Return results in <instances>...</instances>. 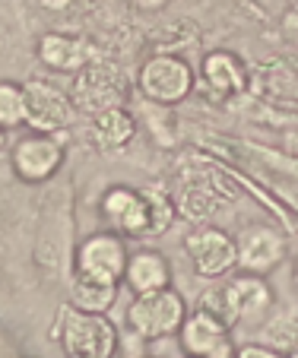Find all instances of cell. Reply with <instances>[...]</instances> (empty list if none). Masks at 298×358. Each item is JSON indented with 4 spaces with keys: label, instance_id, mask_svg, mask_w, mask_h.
<instances>
[{
    "label": "cell",
    "instance_id": "obj_16",
    "mask_svg": "<svg viewBox=\"0 0 298 358\" xmlns=\"http://www.w3.org/2000/svg\"><path fill=\"white\" fill-rule=\"evenodd\" d=\"M89 121H92L89 134H92V143L99 149H124L136 136V121L124 105L99 111V115L89 117Z\"/></svg>",
    "mask_w": 298,
    "mask_h": 358
},
{
    "label": "cell",
    "instance_id": "obj_1",
    "mask_svg": "<svg viewBox=\"0 0 298 358\" xmlns=\"http://www.w3.org/2000/svg\"><path fill=\"white\" fill-rule=\"evenodd\" d=\"M51 339L61 343L64 358H115L118 352V327L108 314L80 311L70 301L51 324Z\"/></svg>",
    "mask_w": 298,
    "mask_h": 358
},
{
    "label": "cell",
    "instance_id": "obj_8",
    "mask_svg": "<svg viewBox=\"0 0 298 358\" xmlns=\"http://www.w3.org/2000/svg\"><path fill=\"white\" fill-rule=\"evenodd\" d=\"M10 162H13V175L20 181L41 184L48 178H55V171L64 165V143L57 134L32 130L22 140H16L13 152H10Z\"/></svg>",
    "mask_w": 298,
    "mask_h": 358
},
{
    "label": "cell",
    "instance_id": "obj_2",
    "mask_svg": "<svg viewBox=\"0 0 298 358\" xmlns=\"http://www.w3.org/2000/svg\"><path fill=\"white\" fill-rule=\"evenodd\" d=\"M184 317H187V304L184 295L171 285L152 292H140L134 295L127 308V324L140 339H165L175 336L181 330Z\"/></svg>",
    "mask_w": 298,
    "mask_h": 358
},
{
    "label": "cell",
    "instance_id": "obj_11",
    "mask_svg": "<svg viewBox=\"0 0 298 358\" xmlns=\"http://www.w3.org/2000/svg\"><path fill=\"white\" fill-rule=\"evenodd\" d=\"M102 219L111 231L124 238H146V203L140 187L115 184L102 196Z\"/></svg>",
    "mask_w": 298,
    "mask_h": 358
},
{
    "label": "cell",
    "instance_id": "obj_4",
    "mask_svg": "<svg viewBox=\"0 0 298 358\" xmlns=\"http://www.w3.org/2000/svg\"><path fill=\"white\" fill-rule=\"evenodd\" d=\"M194 67L178 55H152L136 70V89L156 105H181L194 92Z\"/></svg>",
    "mask_w": 298,
    "mask_h": 358
},
{
    "label": "cell",
    "instance_id": "obj_17",
    "mask_svg": "<svg viewBox=\"0 0 298 358\" xmlns=\"http://www.w3.org/2000/svg\"><path fill=\"white\" fill-rule=\"evenodd\" d=\"M121 282H99V279L73 276L70 282V304L89 314H108L118 301Z\"/></svg>",
    "mask_w": 298,
    "mask_h": 358
},
{
    "label": "cell",
    "instance_id": "obj_25",
    "mask_svg": "<svg viewBox=\"0 0 298 358\" xmlns=\"http://www.w3.org/2000/svg\"><path fill=\"white\" fill-rule=\"evenodd\" d=\"M184 358H190V355H184Z\"/></svg>",
    "mask_w": 298,
    "mask_h": 358
},
{
    "label": "cell",
    "instance_id": "obj_24",
    "mask_svg": "<svg viewBox=\"0 0 298 358\" xmlns=\"http://www.w3.org/2000/svg\"><path fill=\"white\" fill-rule=\"evenodd\" d=\"M292 3H295V10H298V0H292Z\"/></svg>",
    "mask_w": 298,
    "mask_h": 358
},
{
    "label": "cell",
    "instance_id": "obj_6",
    "mask_svg": "<svg viewBox=\"0 0 298 358\" xmlns=\"http://www.w3.org/2000/svg\"><path fill=\"white\" fill-rule=\"evenodd\" d=\"M127 241L118 231H95L76 248V273L73 276L99 279V282H121L127 266Z\"/></svg>",
    "mask_w": 298,
    "mask_h": 358
},
{
    "label": "cell",
    "instance_id": "obj_20",
    "mask_svg": "<svg viewBox=\"0 0 298 358\" xmlns=\"http://www.w3.org/2000/svg\"><path fill=\"white\" fill-rule=\"evenodd\" d=\"M235 358H285V352L270 343H244L235 349Z\"/></svg>",
    "mask_w": 298,
    "mask_h": 358
},
{
    "label": "cell",
    "instance_id": "obj_10",
    "mask_svg": "<svg viewBox=\"0 0 298 358\" xmlns=\"http://www.w3.org/2000/svg\"><path fill=\"white\" fill-rule=\"evenodd\" d=\"M235 248H238L235 266L241 273H254V276H267L285 257V238L270 225L244 229L241 238H235Z\"/></svg>",
    "mask_w": 298,
    "mask_h": 358
},
{
    "label": "cell",
    "instance_id": "obj_12",
    "mask_svg": "<svg viewBox=\"0 0 298 358\" xmlns=\"http://www.w3.org/2000/svg\"><path fill=\"white\" fill-rule=\"evenodd\" d=\"M222 285H225V295H229L232 314H235L238 324L248 317H260V314H267L273 308V292L264 276L238 273V276H232L229 282H222Z\"/></svg>",
    "mask_w": 298,
    "mask_h": 358
},
{
    "label": "cell",
    "instance_id": "obj_21",
    "mask_svg": "<svg viewBox=\"0 0 298 358\" xmlns=\"http://www.w3.org/2000/svg\"><path fill=\"white\" fill-rule=\"evenodd\" d=\"M136 10H162V7H169L171 0H130Z\"/></svg>",
    "mask_w": 298,
    "mask_h": 358
},
{
    "label": "cell",
    "instance_id": "obj_3",
    "mask_svg": "<svg viewBox=\"0 0 298 358\" xmlns=\"http://www.w3.org/2000/svg\"><path fill=\"white\" fill-rule=\"evenodd\" d=\"M127 99V83H124V73L115 67V64H83L73 73V83H70V101H73L76 115L95 117L105 108H118Z\"/></svg>",
    "mask_w": 298,
    "mask_h": 358
},
{
    "label": "cell",
    "instance_id": "obj_5",
    "mask_svg": "<svg viewBox=\"0 0 298 358\" xmlns=\"http://www.w3.org/2000/svg\"><path fill=\"white\" fill-rule=\"evenodd\" d=\"M22 105H26V124L41 134H61L76 121L70 95L48 80L22 83Z\"/></svg>",
    "mask_w": 298,
    "mask_h": 358
},
{
    "label": "cell",
    "instance_id": "obj_19",
    "mask_svg": "<svg viewBox=\"0 0 298 358\" xmlns=\"http://www.w3.org/2000/svg\"><path fill=\"white\" fill-rule=\"evenodd\" d=\"M26 124V105H22V86L3 80L0 83V130H16Z\"/></svg>",
    "mask_w": 298,
    "mask_h": 358
},
{
    "label": "cell",
    "instance_id": "obj_9",
    "mask_svg": "<svg viewBox=\"0 0 298 358\" xmlns=\"http://www.w3.org/2000/svg\"><path fill=\"white\" fill-rule=\"evenodd\" d=\"M229 333V327L213 320L210 314L187 311L175 336L181 339V352L190 358H235V345H232Z\"/></svg>",
    "mask_w": 298,
    "mask_h": 358
},
{
    "label": "cell",
    "instance_id": "obj_13",
    "mask_svg": "<svg viewBox=\"0 0 298 358\" xmlns=\"http://www.w3.org/2000/svg\"><path fill=\"white\" fill-rule=\"evenodd\" d=\"M204 83L216 99H229V95H241L248 86V70H244L241 57L232 51H210L204 57Z\"/></svg>",
    "mask_w": 298,
    "mask_h": 358
},
{
    "label": "cell",
    "instance_id": "obj_15",
    "mask_svg": "<svg viewBox=\"0 0 298 358\" xmlns=\"http://www.w3.org/2000/svg\"><path fill=\"white\" fill-rule=\"evenodd\" d=\"M38 61L55 73H76L86 64V41L67 32H45L38 38Z\"/></svg>",
    "mask_w": 298,
    "mask_h": 358
},
{
    "label": "cell",
    "instance_id": "obj_23",
    "mask_svg": "<svg viewBox=\"0 0 298 358\" xmlns=\"http://www.w3.org/2000/svg\"><path fill=\"white\" fill-rule=\"evenodd\" d=\"M285 358H298V345H295L292 352H285Z\"/></svg>",
    "mask_w": 298,
    "mask_h": 358
},
{
    "label": "cell",
    "instance_id": "obj_22",
    "mask_svg": "<svg viewBox=\"0 0 298 358\" xmlns=\"http://www.w3.org/2000/svg\"><path fill=\"white\" fill-rule=\"evenodd\" d=\"M3 146H7V130H0V152H3Z\"/></svg>",
    "mask_w": 298,
    "mask_h": 358
},
{
    "label": "cell",
    "instance_id": "obj_14",
    "mask_svg": "<svg viewBox=\"0 0 298 358\" xmlns=\"http://www.w3.org/2000/svg\"><path fill=\"white\" fill-rule=\"evenodd\" d=\"M121 282L127 285L134 295L152 292V289H165V285H171V266H169V260H165V254L143 248L127 257Z\"/></svg>",
    "mask_w": 298,
    "mask_h": 358
},
{
    "label": "cell",
    "instance_id": "obj_7",
    "mask_svg": "<svg viewBox=\"0 0 298 358\" xmlns=\"http://www.w3.org/2000/svg\"><path fill=\"white\" fill-rule=\"evenodd\" d=\"M184 254H187L190 266L200 279H222L235 270L238 260V248L235 238L222 229H213V225H204V229H194L187 238H184Z\"/></svg>",
    "mask_w": 298,
    "mask_h": 358
},
{
    "label": "cell",
    "instance_id": "obj_18",
    "mask_svg": "<svg viewBox=\"0 0 298 358\" xmlns=\"http://www.w3.org/2000/svg\"><path fill=\"white\" fill-rule=\"evenodd\" d=\"M143 203H146V238H159L175 225L178 206L162 187H140Z\"/></svg>",
    "mask_w": 298,
    "mask_h": 358
}]
</instances>
